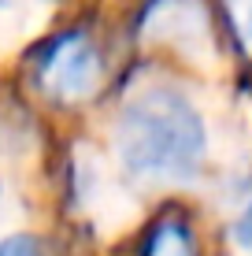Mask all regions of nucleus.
<instances>
[{
  "label": "nucleus",
  "instance_id": "obj_8",
  "mask_svg": "<svg viewBox=\"0 0 252 256\" xmlns=\"http://www.w3.org/2000/svg\"><path fill=\"white\" fill-rule=\"evenodd\" d=\"M234 238H238V245H241V249H252V200L245 204L241 219L234 223Z\"/></svg>",
  "mask_w": 252,
  "mask_h": 256
},
{
  "label": "nucleus",
  "instance_id": "obj_2",
  "mask_svg": "<svg viewBox=\"0 0 252 256\" xmlns=\"http://www.w3.org/2000/svg\"><path fill=\"white\" fill-rule=\"evenodd\" d=\"M104 78V64L100 52L93 48L89 38L74 34V38H63L56 48L48 52L45 67H41V82L52 96L59 100H85V96L97 93Z\"/></svg>",
  "mask_w": 252,
  "mask_h": 256
},
{
  "label": "nucleus",
  "instance_id": "obj_1",
  "mask_svg": "<svg viewBox=\"0 0 252 256\" xmlns=\"http://www.w3.org/2000/svg\"><path fill=\"white\" fill-rule=\"evenodd\" d=\"M115 152L134 178L189 182L208 152V130L189 96L149 86L123 104L115 119Z\"/></svg>",
  "mask_w": 252,
  "mask_h": 256
},
{
  "label": "nucleus",
  "instance_id": "obj_7",
  "mask_svg": "<svg viewBox=\"0 0 252 256\" xmlns=\"http://www.w3.org/2000/svg\"><path fill=\"white\" fill-rule=\"evenodd\" d=\"M0 256H48V249L33 234H11L0 242Z\"/></svg>",
  "mask_w": 252,
  "mask_h": 256
},
{
  "label": "nucleus",
  "instance_id": "obj_3",
  "mask_svg": "<svg viewBox=\"0 0 252 256\" xmlns=\"http://www.w3.org/2000/svg\"><path fill=\"white\" fill-rule=\"evenodd\" d=\"M145 34L182 52H208V19L201 0H160L145 15Z\"/></svg>",
  "mask_w": 252,
  "mask_h": 256
},
{
  "label": "nucleus",
  "instance_id": "obj_5",
  "mask_svg": "<svg viewBox=\"0 0 252 256\" xmlns=\"http://www.w3.org/2000/svg\"><path fill=\"white\" fill-rule=\"evenodd\" d=\"M149 256H193V238L178 223H163L149 242Z\"/></svg>",
  "mask_w": 252,
  "mask_h": 256
},
{
  "label": "nucleus",
  "instance_id": "obj_4",
  "mask_svg": "<svg viewBox=\"0 0 252 256\" xmlns=\"http://www.w3.org/2000/svg\"><path fill=\"white\" fill-rule=\"evenodd\" d=\"M52 0H0V48H15L48 19Z\"/></svg>",
  "mask_w": 252,
  "mask_h": 256
},
{
  "label": "nucleus",
  "instance_id": "obj_6",
  "mask_svg": "<svg viewBox=\"0 0 252 256\" xmlns=\"http://www.w3.org/2000/svg\"><path fill=\"white\" fill-rule=\"evenodd\" d=\"M227 12H230L238 41L252 52V0H227Z\"/></svg>",
  "mask_w": 252,
  "mask_h": 256
}]
</instances>
